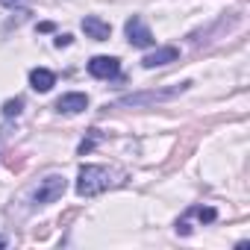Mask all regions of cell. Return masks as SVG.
Returning a JSON list of instances; mask_svg holds the SVG:
<instances>
[{"mask_svg":"<svg viewBox=\"0 0 250 250\" xmlns=\"http://www.w3.org/2000/svg\"><path fill=\"white\" fill-rule=\"evenodd\" d=\"M124 180L121 171L115 168H106V165H83L80 168V177H77V194L80 197H94V194H103L106 188L118 186Z\"/></svg>","mask_w":250,"mask_h":250,"instance_id":"cell-1","label":"cell"},{"mask_svg":"<svg viewBox=\"0 0 250 250\" xmlns=\"http://www.w3.org/2000/svg\"><path fill=\"white\" fill-rule=\"evenodd\" d=\"M65 188H68L65 177L50 174V177H44V180L39 183V188H36V194H33V203H36V206H47V203L59 200V197L65 194Z\"/></svg>","mask_w":250,"mask_h":250,"instance_id":"cell-2","label":"cell"},{"mask_svg":"<svg viewBox=\"0 0 250 250\" xmlns=\"http://www.w3.org/2000/svg\"><path fill=\"white\" fill-rule=\"evenodd\" d=\"M191 83H180L174 88H162V91H145V94H130V97H121L115 106H145V103H159V100H171L180 91H186Z\"/></svg>","mask_w":250,"mask_h":250,"instance_id":"cell-3","label":"cell"},{"mask_svg":"<svg viewBox=\"0 0 250 250\" xmlns=\"http://www.w3.org/2000/svg\"><path fill=\"white\" fill-rule=\"evenodd\" d=\"M124 33H127L133 47H153L156 44V39H153V33H150V27L145 24L142 15H133L127 24H124Z\"/></svg>","mask_w":250,"mask_h":250,"instance_id":"cell-4","label":"cell"},{"mask_svg":"<svg viewBox=\"0 0 250 250\" xmlns=\"http://www.w3.org/2000/svg\"><path fill=\"white\" fill-rule=\"evenodd\" d=\"M88 74L97 77V80H112V77L121 74V62L115 56H94L88 62Z\"/></svg>","mask_w":250,"mask_h":250,"instance_id":"cell-5","label":"cell"},{"mask_svg":"<svg viewBox=\"0 0 250 250\" xmlns=\"http://www.w3.org/2000/svg\"><path fill=\"white\" fill-rule=\"evenodd\" d=\"M177 59H180V50H177V47H156V50H150V53L142 59V65L150 71V68H162V65L177 62Z\"/></svg>","mask_w":250,"mask_h":250,"instance_id":"cell-6","label":"cell"},{"mask_svg":"<svg viewBox=\"0 0 250 250\" xmlns=\"http://www.w3.org/2000/svg\"><path fill=\"white\" fill-rule=\"evenodd\" d=\"M56 109L65 112V115H77V112H85L88 109V97L83 91H71V94H62L56 100Z\"/></svg>","mask_w":250,"mask_h":250,"instance_id":"cell-7","label":"cell"},{"mask_svg":"<svg viewBox=\"0 0 250 250\" xmlns=\"http://www.w3.org/2000/svg\"><path fill=\"white\" fill-rule=\"evenodd\" d=\"M83 33L88 39H94V42H106L112 36V27L106 21H100L97 15H88V18H83Z\"/></svg>","mask_w":250,"mask_h":250,"instance_id":"cell-8","label":"cell"},{"mask_svg":"<svg viewBox=\"0 0 250 250\" xmlns=\"http://www.w3.org/2000/svg\"><path fill=\"white\" fill-rule=\"evenodd\" d=\"M30 85H33L36 91H50V88L56 85V77H53V71H47V68H33V71H30Z\"/></svg>","mask_w":250,"mask_h":250,"instance_id":"cell-9","label":"cell"},{"mask_svg":"<svg viewBox=\"0 0 250 250\" xmlns=\"http://www.w3.org/2000/svg\"><path fill=\"white\" fill-rule=\"evenodd\" d=\"M21 109H24V100L21 97H12V100L3 103V118H15V115H21Z\"/></svg>","mask_w":250,"mask_h":250,"instance_id":"cell-10","label":"cell"},{"mask_svg":"<svg viewBox=\"0 0 250 250\" xmlns=\"http://www.w3.org/2000/svg\"><path fill=\"white\" fill-rule=\"evenodd\" d=\"M188 212H191V215H197V218H200V221H206V224H209V221H215V218H218V212H215V209H212V206H191V209H188Z\"/></svg>","mask_w":250,"mask_h":250,"instance_id":"cell-11","label":"cell"},{"mask_svg":"<svg viewBox=\"0 0 250 250\" xmlns=\"http://www.w3.org/2000/svg\"><path fill=\"white\" fill-rule=\"evenodd\" d=\"M3 6H9V9H15V6H21V3H27V0H0Z\"/></svg>","mask_w":250,"mask_h":250,"instance_id":"cell-12","label":"cell"},{"mask_svg":"<svg viewBox=\"0 0 250 250\" xmlns=\"http://www.w3.org/2000/svg\"><path fill=\"white\" fill-rule=\"evenodd\" d=\"M68 44H71V36H59L56 39V47H68Z\"/></svg>","mask_w":250,"mask_h":250,"instance_id":"cell-13","label":"cell"},{"mask_svg":"<svg viewBox=\"0 0 250 250\" xmlns=\"http://www.w3.org/2000/svg\"><path fill=\"white\" fill-rule=\"evenodd\" d=\"M0 247H6V238H3V235H0Z\"/></svg>","mask_w":250,"mask_h":250,"instance_id":"cell-14","label":"cell"}]
</instances>
